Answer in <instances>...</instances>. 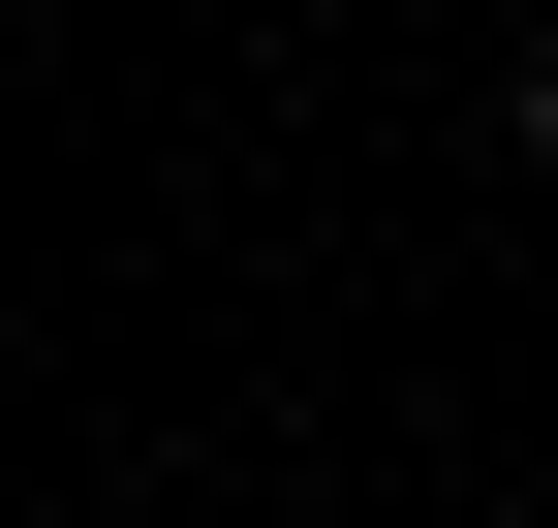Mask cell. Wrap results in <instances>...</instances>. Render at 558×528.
I'll return each mask as SVG.
<instances>
[{
	"label": "cell",
	"instance_id": "obj_1",
	"mask_svg": "<svg viewBox=\"0 0 558 528\" xmlns=\"http://www.w3.org/2000/svg\"><path fill=\"white\" fill-rule=\"evenodd\" d=\"M527 156H558V62H527Z\"/></svg>",
	"mask_w": 558,
	"mask_h": 528
}]
</instances>
